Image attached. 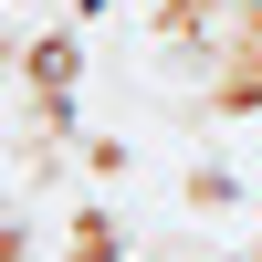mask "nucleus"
Wrapping results in <instances>:
<instances>
[{"instance_id":"nucleus-3","label":"nucleus","mask_w":262,"mask_h":262,"mask_svg":"<svg viewBox=\"0 0 262 262\" xmlns=\"http://www.w3.org/2000/svg\"><path fill=\"white\" fill-rule=\"evenodd\" d=\"M147 21H158V42H168V53H221L231 0H147Z\"/></svg>"},{"instance_id":"nucleus-4","label":"nucleus","mask_w":262,"mask_h":262,"mask_svg":"<svg viewBox=\"0 0 262 262\" xmlns=\"http://www.w3.org/2000/svg\"><path fill=\"white\" fill-rule=\"evenodd\" d=\"M189 210H231V168H189Z\"/></svg>"},{"instance_id":"nucleus-1","label":"nucleus","mask_w":262,"mask_h":262,"mask_svg":"<svg viewBox=\"0 0 262 262\" xmlns=\"http://www.w3.org/2000/svg\"><path fill=\"white\" fill-rule=\"evenodd\" d=\"M74 95H84V42L74 32H32L21 42V116L42 137H74Z\"/></svg>"},{"instance_id":"nucleus-2","label":"nucleus","mask_w":262,"mask_h":262,"mask_svg":"<svg viewBox=\"0 0 262 262\" xmlns=\"http://www.w3.org/2000/svg\"><path fill=\"white\" fill-rule=\"evenodd\" d=\"M200 105L210 116H262V0L231 11L221 53H210V74H200Z\"/></svg>"}]
</instances>
